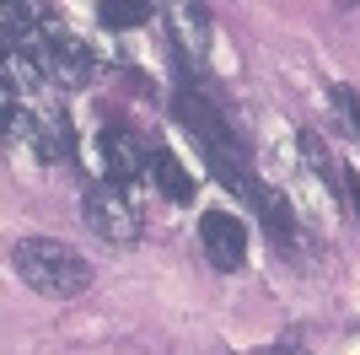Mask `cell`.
<instances>
[{"mask_svg": "<svg viewBox=\"0 0 360 355\" xmlns=\"http://www.w3.org/2000/svg\"><path fill=\"white\" fill-rule=\"evenodd\" d=\"M11 269L22 285H32L49 301H70L91 285V259L60 237H22L11 248Z\"/></svg>", "mask_w": 360, "mask_h": 355, "instance_id": "obj_1", "label": "cell"}, {"mask_svg": "<svg viewBox=\"0 0 360 355\" xmlns=\"http://www.w3.org/2000/svg\"><path fill=\"white\" fill-rule=\"evenodd\" d=\"M172 113L183 118V130H194V140H199V151L210 156V167L248 162V156H242V146H237V135H231V124L215 113V103H210L199 87H188V81H183L178 97H172Z\"/></svg>", "mask_w": 360, "mask_h": 355, "instance_id": "obj_2", "label": "cell"}, {"mask_svg": "<svg viewBox=\"0 0 360 355\" xmlns=\"http://www.w3.org/2000/svg\"><path fill=\"white\" fill-rule=\"evenodd\" d=\"M81 216H86V226L103 237V242H113V248L140 242V216H135V205L124 199L119 183H91V189L81 194Z\"/></svg>", "mask_w": 360, "mask_h": 355, "instance_id": "obj_3", "label": "cell"}, {"mask_svg": "<svg viewBox=\"0 0 360 355\" xmlns=\"http://www.w3.org/2000/svg\"><path fill=\"white\" fill-rule=\"evenodd\" d=\"M199 242H205L210 269H221V275H237L248 264V226L231 210H205L199 216Z\"/></svg>", "mask_w": 360, "mask_h": 355, "instance_id": "obj_4", "label": "cell"}, {"mask_svg": "<svg viewBox=\"0 0 360 355\" xmlns=\"http://www.w3.org/2000/svg\"><path fill=\"white\" fill-rule=\"evenodd\" d=\"M97 156H103V167H108V183H135V178L150 173V156H156V151H150L129 124H103Z\"/></svg>", "mask_w": 360, "mask_h": 355, "instance_id": "obj_5", "label": "cell"}, {"mask_svg": "<svg viewBox=\"0 0 360 355\" xmlns=\"http://www.w3.org/2000/svg\"><path fill=\"white\" fill-rule=\"evenodd\" d=\"M49 81L65 87V92H75V87H86V81H91L86 44H81L70 27H60V22H49Z\"/></svg>", "mask_w": 360, "mask_h": 355, "instance_id": "obj_6", "label": "cell"}, {"mask_svg": "<svg viewBox=\"0 0 360 355\" xmlns=\"http://www.w3.org/2000/svg\"><path fill=\"white\" fill-rule=\"evenodd\" d=\"M150 178H156V189H162L172 205H188V199H194V189H199L194 173H188L172 151H156V156H150Z\"/></svg>", "mask_w": 360, "mask_h": 355, "instance_id": "obj_7", "label": "cell"}, {"mask_svg": "<svg viewBox=\"0 0 360 355\" xmlns=\"http://www.w3.org/2000/svg\"><path fill=\"white\" fill-rule=\"evenodd\" d=\"M103 27H146L150 22V0H97Z\"/></svg>", "mask_w": 360, "mask_h": 355, "instance_id": "obj_8", "label": "cell"}, {"mask_svg": "<svg viewBox=\"0 0 360 355\" xmlns=\"http://www.w3.org/2000/svg\"><path fill=\"white\" fill-rule=\"evenodd\" d=\"M333 103H339V113L349 118V135L360 140V97H355L349 87H339V92H333Z\"/></svg>", "mask_w": 360, "mask_h": 355, "instance_id": "obj_9", "label": "cell"}, {"mask_svg": "<svg viewBox=\"0 0 360 355\" xmlns=\"http://www.w3.org/2000/svg\"><path fill=\"white\" fill-rule=\"evenodd\" d=\"M264 355H301V350H296V344H269Z\"/></svg>", "mask_w": 360, "mask_h": 355, "instance_id": "obj_10", "label": "cell"}]
</instances>
